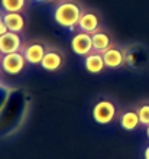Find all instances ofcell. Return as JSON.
<instances>
[{
  "label": "cell",
  "mask_w": 149,
  "mask_h": 159,
  "mask_svg": "<svg viewBox=\"0 0 149 159\" xmlns=\"http://www.w3.org/2000/svg\"><path fill=\"white\" fill-rule=\"evenodd\" d=\"M29 97L22 88H12L7 103L0 110V136H9L16 132L28 113Z\"/></svg>",
  "instance_id": "cell-1"
},
{
  "label": "cell",
  "mask_w": 149,
  "mask_h": 159,
  "mask_svg": "<svg viewBox=\"0 0 149 159\" xmlns=\"http://www.w3.org/2000/svg\"><path fill=\"white\" fill-rule=\"evenodd\" d=\"M83 15L81 6L75 2H62L57 6L54 12L55 22L67 29H74L75 25H78L80 17Z\"/></svg>",
  "instance_id": "cell-2"
},
{
  "label": "cell",
  "mask_w": 149,
  "mask_h": 159,
  "mask_svg": "<svg viewBox=\"0 0 149 159\" xmlns=\"http://www.w3.org/2000/svg\"><path fill=\"white\" fill-rule=\"evenodd\" d=\"M26 58L23 52H12V54L2 55V61H0V67L6 74L9 75H17L25 70Z\"/></svg>",
  "instance_id": "cell-3"
},
{
  "label": "cell",
  "mask_w": 149,
  "mask_h": 159,
  "mask_svg": "<svg viewBox=\"0 0 149 159\" xmlns=\"http://www.w3.org/2000/svg\"><path fill=\"white\" fill-rule=\"evenodd\" d=\"M123 52H124V64H128L129 67L135 68V70L143 68L149 61L148 51L141 45L129 46Z\"/></svg>",
  "instance_id": "cell-4"
},
{
  "label": "cell",
  "mask_w": 149,
  "mask_h": 159,
  "mask_svg": "<svg viewBox=\"0 0 149 159\" xmlns=\"http://www.w3.org/2000/svg\"><path fill=\"white\" fill-rule=\"evenodd\" d=\"M116 116V106L109 100H101L93 109V119L99 125H109Z\"/></svg>",
  "instance_id": "cell-5"
},
{
  "label": "cell",
  "mask_w": 149,
  "mask_h": 159,
  "mask_svg": "<svg viewBox=\"0 0 149 159\" xmlns=\"http://www.w3.org/2000/svg\"><path fill=\"white\" fill-rule=\"evenodd\" d=\"M71 48L80 57H87L88 54H91V51H93V38H91V34H87V32H78V34H75L72 36V41H71Z\"/></svg>",
  "instance_id": "cell-6"
},
{
  "label": "cell",
  "mask_w": 149,
  "mask_h": 159,
  "mask_svg": "<svg viewBox=\"0 0 149 159\" xmlns=\"http://www.w3.org/2000/svg\"><path fill=\"white\" fill-rule=\"evenodd\" d=\"M22 48V38L17 32H6L0 36V54H12V52H19Z\"/></svg>",
  "instance_id": "cell-7"
},
{
  "label": "cell",
  "mask_w": 149,
  "mask_h": 159,
  "mask_svg": "<svg viewBox=\"0 0 149 159\" xmlns=\"http://www.w3.org/2000/svg\"><path fill=\"white\" fill-rule=\"evenodd\" d=\"M45 54H46V48L39 42H33V43L26 46L25 51H23L26 62L29 64H41Z\"/></svg>",
  "instance_id": "cell-8"
},
{
  "label": "cell",
  "mask_w": 149,
  "mask_h": 159,
  "mask_svg": "<svg viewBox=\"0 0 149 159\" xmlns=\"http://www.w3.org/2000/svg\"><path fill=\"white\" fill-rule=\"evenodd\" d=\"M103 58L107 68H119L124 64V52L119 48H109L103 52Z\"/></svg>",
  "instance_id": "cell-9"
},
{
  "label": "cell",
  "mask_w": 149,
  "mask_h": 159,
  "mask_svg": "<svg viewBox=\"0 0 149 159\" xmlns=\"http://www.w3.org/2000/svg\"><path fill=\"white\" fill-rule=\"evenodd\" d=\"M84 65H86V70L91 74H99L106 68V62H104L103 54H99V52H91L84 59Z\"/></svg>",
  "instance_id": "cell-10"
},
{
  "label": "cell",
  "mask_w": 149,
  "mask_h": 159,
  "mask_svg": "<svg viewBox=\"0 0 149 159\" xmlns=\"http://www.w3.org/2000/svg\"><path fill=\"white\" fill-rule=\"evenodd\" d=\"M78 28L81 32H87V34H94L99 29V17L95 13L84 12L78 20Z\"/></svg>",
  "instance_id": "cell-11"
},
{
  "label": "cell",
  "mask_w": 149,
  "mask_h": 159,
  "mask_svg": "<svg viewBox=\"0 0 149 159\" xmlns=\"http://www.w3.org/2000/svg\"><path fill=\"white\" fill-rule=\"evenodd\" d=\"M41 65L46 71H57L62 65V55L57 51H46Z\"/></svg>",
  "instance_id": "cell-12"
},
{
  "label": "cell",
  "mask_w": 149,
  "mask_h": 159,
  "mask_svg": "<svg viewBox=\"0 0 149 159\" xmlns=\"http://www.w3.org/2000/svg\"><path fill=\"white\" fill-rule=\"evenodd\" d=\"M3 20L10 32H22L25 28V17L21 13H6L4 12Z\"/></svg>",
  "instance_id": "cell-13"
},
{
  "label": "cell",
  "mask_w": 149,
  "mask_h": 159,
  "mask_svg": "<svg viewBox=\"0 0 149 159\" xmlns=\"http://www.w3.org/2000/svg\"><path fill=\"white\" fill-rule=\"evenodd\" d=\"M91 38H93V51L94 52H99V54H103L104 51H107L110 46V38H109L107 34L104 32H94L91 34Z\"/></svg>",
  "instance_id": "cell-14"
},
{
  "label": "cell",
  "mask_w": 149,
  "mask_h": 159,
  "mask_svg": "<svg viewBox=\"0 0 149 159\" xmlns=\"http://www.w3.org/2000/svg\"><path fill=\"white\" fill-rule=\"evenodd\" d=\"M139 125H141V119H139L137 111H126L120 117V126L124 130H129V132L135 130V129H137Z\"/></svg>",
  "instance_id": "cell-15"
},
{
  "label": "cell",
  "mask_w": 149,
  "mask_h": 159,
  "mask_svg": "<svg viewBox=\"0 0 149 159\" xmlns=\"http://www.w3.org/2000/svg\"><path fill=\"white\" fill-rule=\"evenodd\" d=\"M0 6L6 13H21L26 6V0H0Z\"/></svg>",
  "instance_id": "cell-16"
},
{
  "label": "cell",
  "mask_w": 149,
  "mask_h": 159,
  "mask_svg": "<svg viewBox=\"0 0 149 159\" xmlns=\"http://www.w3.org/2000/svg\"><path fill=\"white\" fill-rule=\"evenodd\" d=\"M10 91H12V88H9L7 85H4V84H0V110L3 109L4 104L7 103Z\"/></svg>",
  "instance_id": "cell-17"
},
{
  "label": "cell",
  "mask_w": 149,
  "mask_h": 159,
  "mask_svg": "<svg viewBox=\"0 0 149 159\" xmlns=\"http://www.w3.org/2000/svg\"><path fill=\"white\" fill-rule=\"evenodd\" d=\"M136 111H137V114H139V119H141V123H142V125L148 126L149 125V104L141 106V107H139Z\"/></svg>",
  "instance_id": "cell-18"
},
{
  "label": "cell",
  "mask_w": 149,
  "mask_h": 159,
  "mask_svg": "<svg viewBox=\"0 0 149 159\" xmlns=\"http://www.w3.org/2000/svg\"><path fill=\"white\" fill-rule=\"evenodd\" d=\"M6 32H9L7 26H6V23H4L3 19H0V36H2V35H4Z\"/></svg>",
  "instance_id": "cell-19"
},
{
  "label": "cell",
  "mask_w": 149,
  "mask_h": 159,
  "mask_svg": "<svg viewBox=\"0 0 149 159\" xmlns=\"http://www.w3.org/2000/svg\"><path fill=\"white\" fill-rule=\"evenodd\" d=\"M145 159H149V146L145 149Z\"/></svg>",
  "instance_id": "cell-20"
},
{
  "label": "cell",
  "mask_w": 149,
  "mask_h": 159,
  "mask_svg": "<svg viewBox=\"0 0 149 159\" xmlns=\"http://www.w3.org/2000/svg\"><path fill=\"white\" fill-rule=\"evenodd\" d=\"M4 16V12H3V9H0V19H3Z\"/></svg>",
  "instance_id": "cell-21"
},
{
  "label": "cell",
  "mask_w": 149,
  "mask_h": 159,
  "mask_svg": "<svg viewBox=\"0 0 149 159\" xmlns=\"http://www.w3.org/2000/svg\"><path fill=\"white\" fill-rule=\"evenodd\" d=\"M146 134H148V138H149V125L146 126Z\"/></svg>",
  "instance_id": "cell-22"
},
{
  "label": "cell",
  "mask_w": 149,
  "mask_h": 159,
  "mask_svg": "<svg viewBox=\"0 0 149 159\" xmlns=\"http://www.w3.org/2000/svg\"><path fill=\"white\" fill-rule=\"evenodd\" d=\"M38 2H52V0H38Z\"/></svg>",
  "instance_id": "cell-23"
},
{
  "label": "cell",
  "mask_w": 149,
  "mask_h": 159,
  "mask_svg": "<svg viewBox=\"0 0 149 159\" xmlns=\"http://www.w3.org/2000/svg\"><path fill=\"white\" fill-rule=\"evenodd\" d=\"M0 55H2V54H0ZM0 61H2V57H0Z\"/></svg>",
  "instance_id": "cell-24"
}]
</instances>
